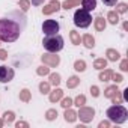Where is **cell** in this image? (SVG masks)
I'll return each instance as SVG.
<instances>
[{"instance_id": "obj_1", "label": "cell", "mask_w": 128, "mask_h": 128, "mask_svg": "<svg viewBox=\"0 0 128 128\" xmlns=\"http://www.w3.org/2000/svg\"><path fill=\"white\" fill-rule=\"evenodd\" d=\"M26 27V17L23 11H14L8 17L0 18V41L14 42L20 38L23 29Z\"/></svg>"}, {"instance_id": "obj_2", "label": "cell", "mask_w": 128, "mask_h": 128, "mask_svg": "<svg viewBox=\"0 0 128 128\" xmlns=\"http://www.w3.org/2000/svg\"><path fill=\"white\" fill-rule=\"evenodd\" d=\"M107 116H108V120L110 122H114V124H124L126 122L128 119V112L124 106L120 104H114L112 107L107 108Z\"/></svg>"}, {"instance_id": "obj_3", "label": "cell", "mask_w": 128, "mask_h": 128, "mask_svg": "<svg viewBox=\"0 0 128 128\" xmlns=\"http://www.w3.org/2000/svg\"><path fill=\"white\" fill-rule=\"evenodd\" d=\"M42 45L47 51L50 53H57L63 48V38L59 35V33H54V35H47L42 41Z\"/></svg>"}, {"instance_id": "obj_4", "label": "cell", "mask_w": 128, "mask_h": 128, "mask_svg": "<svg viewBox=\"0 0 128 128\" xmlns=\"http://www.w3.org/2000/svg\"><path fill=\"white\" fill-rule=\"evenodd\" d=\"M90 23H92V15L89 14V11H86L83 8L76 11V14H74V24L77 27L84 29V27H89Z\"/></svg>"}, {"instance_id": "obj_5", "label": "cell", "mask_w": 128, "mask_h": 128, "mask_svg": "<svg viewBox=\"0 0 128 128\" xmlns=\"http://www.w3.org/2000/svg\"><path fill=\"white\" fill-rule=\"evenodd\" d=\"M78 108H80V110H78V113H77V118H80V120L84 122V124L92 122V119H94V116H95V110H94L92 107H84V106H82V107H78Z\"/></svg>"}, {"instance_id": "obj_6", "label": "cell", "mask_w": 128, "mask_h": 128, "mask_svg": "<svg viewBox=\"0 0 128 128\" xmlns=\"http://www.w3.org/2000/svg\"><path fill=\"white\" fill-rule=\"evenodd\" d=\"M59 29H60V26L56 20H45L42 24V32L45 35H54L59 32Z\"/></svg>"}, {"instance_id": "obj_7", "label": "cell", "mask_w": 128, "mask_h": 128, "mask_svg": "<svg viewBox=\"0 0 128 128\" xmlns=\"http://www.w3.org/2000/svg\"><path fill=\"white\" fill-rule=\"evenodd\" d=\"M42 63L47 66H57L60 63V57L56 54V53H45L42 57H41Z\"/></svg>"}, {"instance_id": "obj_8", "label": "cell", "mask_w": 128, "mask_h": 128, "mask_svg": "<svg viewBox=\"0 0 128 128\" xmlns=\"http://www.w3.org/2000/svg\"><path fill=\"white\" fill-rule=\"evenodd\" d=\"M14 76H15V72L11 66H6V65L0 66V82L2 83H9L14 78Z\"/></svg>"}, {"instance_id": "obj_9", "label": "cell", "mask_w": 128, "mask_h": 128, "mask_svg": "<svg viewBox=\"0 0 128 128\" xmlns=\"http://www.w3.org/2000/svg\"><path fill=\"white\" fill-rule=\"evenodd\" d=\"M59 9H60V3L57 2V0H51V2H50L47 6L42 8V14H44V15H50V14L57 12Z\"/></svg>"}, {"instance_id": "obj_10", "label": "cell", "mask_w": 128, "mask_h": 128, "mask_svg": "<svg viewBox=\"0 0 128 128\" xmlns=\"http://www.w3.org/2000/svg\"><path fill=\"white\" fill-rule=\"evenodd\" d=\"M82 42H83V44H84V47H88V48H94V47H95V38H94L92 35H89V33L83 35Z\"/></svg>"}, {"instance_id": "obj_11", "label": "cell", "mask_w": 128, "mask_h": 128, "mask_svg": "<svg viewBox=\"0 0 128 128\" xmlns=\"http://www.w3.org/2000/svg\"><path fill=\"white\" fill-rule=\"evenodd\" d=\"M106 56H107V59H108L110 62H116V60L120 59L119 51H116V50H113V48H108V50L106 51Z\"/></svg>"}, {"instance_id": "obj_12", "label": "cell", "mask_w": 128, "mask_h": 128, "mask_svg": "<svg viewBox=\"0 0 128 128\" xmlns=\"http://www.w3.org/2000/svg\"><path fill=\"white\" fill-rule=\"evenodd\" d=\"M62 96H63V90L59 89V88L54 89L53 92H50V101H51V102H57Z\"/></svg>"}, {"instance_id": "obj_13", "label": "cell", "mask_w": 128, "mask_h": 128, "mask_svg": "<svg viewBox=\"0 0 128 128\" xmlns=\"http://www.w3.org/2000/svg\"><path fill=\"white\" fill-rule=\"evenodd\" d=\"M65 120L66 122H76V119H77V113L74 112V110H71L70 107L68 108H65Z\"/></svg>"}, {"instance_id": "obj_14", "label": "cell", "mask_w": 128, "mask_h": 128, "mask_svg": "<svg viewBox=\"0 0 128 128\" xmlns=\"http://www.w3.org/2000/svg\"><path fill=\"white\" fill-rule=\"evenodd\" d=\"M82 5H83V9L90 12L96 8V0H82Z\"/></svg>"}, {"instance_id": "obj_15", "label": "cell", "mask_w": 128, "mask_h": 128, "mask_svg": "<svg viewBox=\"0 0 128 128\" xmlns=\"http://www.w3.org/2000/svg\"><path fill=\"white\" fill-rule=\"evenodd\" d=\"M107 20H108V23H110V24L116 26V24L119 23V14H118L116 11H110V12L107 14Z\"/></svg>"}, {"instance_id": "obj_16", "label": "cell", "mask_w": 128, "mask_h": 128, "mask_svg": "<svg viewBox=\"0 0 128 128\" xmlns=\"http://www.w3.org/2000/svg\"><path fill=\"white\" fill-rule=\"evenodd\" d=\"M95 29L98 30V32H102L104 29H106V20H104V17H96L95 18Z\"/></svg>"}, {"instance_id": "obj_17", "label": "cell", "mask_w": 128, "mask_h": 128, "mask_svg": "<svg viewBox=\"0 0 128 128\" xmlns=\"http://www.w3.org/2000/svg\"><path fill=\"white\" fill-rule=\"evenodd\" d=\"M78 84H80V78H78L77 76L70 77L68 82H66V88H68V89H74V88H77Z\"/></svg>"}, {"instance_id": "obj_18", "label": "cell", "mask_w": 128, "mask_h": 128, "mask_svg": "<svg viewBox=\"0 0 128 128\" xmlns=\"http://www.w3.org/2000/svg\"><path fill=\"white\" fill-rule=\"evenodd\" d=\"M106 66H107V59H104V57L95 59V62H94V68L95 70H104Z\"/></svg>"}, {"instance_id": "obj_19", "label": "cell", "mask_w": 128, "mask_h": 128, "mask_svg": "<svg viewBox=\"0 0 128 128\" xmlns=\"http://www.w3.org/2000/svg\"><path fill=\"white\" fill-rule=\"evenodd\" d=\"M112 74H113V71H112V70H104V71H101V72H100L98 78H100L101 82H108V80L112 78Z\"/></svg>"}, {"instance_id": "obj_20", "label": "cell", "mask_w": 128, "mask_h": 128, "mask_svg": "<svg viewBox=\"0 0 128 128\" xmlns=\"http://www.w3.org/2000/svg\"><path fill=\"white\" fill-rule=\"evenodd\" d=\"M80 5V0H65L63 2V5H60V6H63V9H71V8H74V6H78Z\"/></svg>"}, {"instance_id": "obj_21", "label": "cell", "mask_w": 128, "mask_h": 128, "mask_svg": "<svg viewBox=\"0 0 128 128\" xmlns=\"http://www.w3.org/2000/svg\"><path fill=\"white\" fill-rule=\"evenodd\" d=\"M70 38H71V41H72V44H74V45H80V42H82V38H80L78 32H76V30H71V32H70Z\"/></svg>"}, {"instance_id": "obj_22", "label": "cell", "mask_w": 128, "mask_h": 128, "mask_svg": "<svg viewBox=\"0 0 128 128\" xmlns=\"http://www.w3.org/2000/svg\"><path fill=\"white\" fill-rule=\"evenodd\" d=\"M30 98H32V95H30V90H29V89H23V90L20 92V100H21L23 102H29Z\"/></svg>"}, {"instance_id": "obj_23", "label": "cell", "mask_w": 128, "mask_h": 128, "mask_svg": "<svg viewBox=\"0 0 128 128\" xmlns=\"http://www.w3.org/2000/svg\"><path fill=\"white\" fill-rule=\"evenodd\" d=\"M14 119H15L14 112H5L3 113V124H12Z\"/></svg>"}, {"instance_id": "obj_24", "label": "cell", "mask_w": 128, "mask_h": 128, "mask_svg": "<svg viewBox=\"0 0 128 128\" xmlns=\"http://www.w3.org/2000/svg\"><path fill=\"white\" fill-rule=\"evenodd\" d=\"M74 70L78 71V72H83V71L86 70V62H84V60H76V63H74Z\"/></svg>"}, {"instance_id": "obj_25", "label": "cell", "mask_w": 128, "mask_h": 128, "mask_svg": "<svg viewBox=\"0 0 128 128\" xmlns=\"http://www.w3.org/2000/svg\"><path fill=\"white\" fill-rule=\"evenodd\" d=\"M50 84H53V86H59L60 84V76L57 72L50 74Z\"/></svg>"}, {"instance_id": "obj_26", "label": "cell", "mask_w": 128, "mask_h": 128, "mask_svg": "<svg viewBox=\"0 0 128 128\" xmlns=\"http://www.w3.org/2000/svg\"><path fill=\"white\" fill-rule=\"evenodd\" d=\"M116 90H119L116 84H114V86H108V88L104 90V96H107V98H112V96L116 94Z\"/></svg>"}, {"instance_id": "obj_27", "label": "cell", "mask_w": 128, "mask_h": 128, "mask_svg": "<svg viewBox=\"0 0 128 128\" xmlns=\"http://www.w3.org/2000/svg\"><path fill=\"white\" fill-rule=\"evenodd\" d=\"M110 100L113 101V104H122V101H124V98H122V92H120V90H116V94H114Z\"/></svg>"}, {"instance_id": "obj_28", "label": "cell", "mask_w": 128, "mask_h": 128, "mask_svg": "<svg viewBox=\"0 0 128 128\" xmlns=\"http://www.w3.org/2000/svg\"><path fill=\"white\" fill-rule=\"evenodd\" d=\"M56 118H57V110H56V108L47 110V113H45V119H47V120H54Z\"/></svg>"}, {"instance_id": "obj_29", "label": "cell", "mask_w": 128, "mask_h": 128, "mask_svg": "<svg viewBox=\"0 0 128 128\" xmlns=\"http://www.w3.org/2000/svg\"><path fill=\"white\" fill-rule=\"evenodd\" d=\"M18 8H20L23 12H26V11L30 8V0H20V2H18Z\"/></svg>"}, {"instance_id": "obj_30", "label": "cell", "mask_w": 128, "mask_h": 128, "mask_svg": "<svg viewBox=\"0 0 128 128\" xmlns=\"http://www.w3.org/2000/svg\"><path fill=\"white\" fill-rule=\"evenodd\" d=\"M39 92H41L42 95H45V94H50V83H45V82L39 83Z\"/></svg>"}, {"instance_id": "obj_31", "label": "cell", "mask_w": 128, "mask_h": 128, "mask_svg": "<svg viewBox=\"0 0 128 128\" xmlns=\"http://www.w3.org/2000/svg\"><path fill=\"white\" fill-rule=\"evenodd\" d=\"M36 74H38V76H48V74H50V68H48L47 65H42V66H39V68L36 70Z\"/></svg>"}, {"instance_id": "obj_32", "label": "cell", "mask_w": 128, "mask_h": 128, "mask_svg": "<svg viewBox=\"0 0 128 128\" xmlns=\"http://www.w3.org/2000/svg\"><path fill=\"white\" fill-rule=\"evenodd\" d=\"M60 100H62V104H60V106H62L63 108H68V107L72 106V100H71L70 96H68V98H63V96H62Z\"/></svg>"}, {"instance_id": "obj_33", "label": "cell", "mask_w": 128, "mask_h": 128, "mask_svg": "<svg viewBox=\"0 0 128 128\" xmlns=\"http://www.w3.org/2000/svg\"><path fill=\"white\" fill-rule=\"evenodd\" d=\"M84 102H86V96H84V95H78V96L76 98V101H74V104H76L77 107L84 106Z\"/></svg>"}, {"instance_id": "obj_34", "label": "cell", "mask_w": 128, "mask_h": 128, "mask_svg": "<svg viewBox=\"0 0 128 128\" xmlns=\"http://www.w3.org/2000/svg\"><path fill=\"white\" fill-rule=\"evenodd\" d=\"M126 9H128L126 3H118V6H116V12H118V14H125Z\"/></svg>"}, {"instance_id": "obj_35", "label": "cell", "mask_w": 128, "mask_h": 128, "mask_svg": "<svg viewBox=\"0 0 128 128\" xmlns=\"http://www.w3.org/2000/svg\"><path fill=\"white\" fill-rule=\"evenodd\" d=\"M110 80H113L114 83H122V82H124V77H122L120 74H114V72H113V74H112V78H110Z\"/></svg>"}, {"instance_id": "obj_36", "label": "cell", "mask_w": 128, "mask_h": 128, "mask_svg": "<svg viewBox=\"0 0 128 128\" xmlns=\"http://www.w3.org/2000/svg\"><path fill=\"white\" fill-rule=\"evenodd\" d=\"M90 94H92V96H100V89H98V86H92L90 88Z\"/></svg>"}, {"instance_id": "obj_37", "label": "cell", "mask_w": 128, "mask_h": 128, "mask_svg": "<svg viewBox=\"0 0 128 128\" xmlns=\"http://www.w3.org/2000/svg\"><path fill=\"white\" fill-rule=\"evenodd\" d=\"M120 70L125 72V71H128V60L126 59H124L122 62H120Z\"/></svg>"}, {"instance_id": "obj_38", "label": "cell", "mask_w": 128, "mask_h": 128, "mask_svg": "<svg viewBox=\"0 0 128 128\" xmlns=\"http://www.w3.org/2000/svg\"><path fill=\"white\" fill-rule=\"evenodd\" d=\"M102 3H104L106 6H116L118 0H102Z\"/></svg>"}, {"instance_id": "obj_39", "label": "cell", "mask_w": 128, "mask_h": 128, "mask_svg": "<svg viewBox=\"0 0 128 128\" xmlns=\"http://www.w3.org/2000/svg\"><path fill=\"white\" fill-rule=\"evenodd\" d=\"M8 59V51L0 48V60H6Z\"/></svg>"}, {"instance_id": "obj_40", "label": "cell", "mask_w": 128, "mask_h": 128, "mask_svg": "<svg viewBox=\"0 0 128 128\" xmlns=\"http://www.w3.org/2000/svg\"><path fill=\"white\" fill-rule=\"evenodd\" d=\"M15 126H17V128H29V124H27V122L20 120V122H17V124H15Z\"/></svg>"}, {"instance_id": "obj_41", "label": "cell", "mask_w": 128, "mask_h": 128, "mask_svg": "<svg viewBox=\"0 0 128 128\" xmlns=\"http://www.w3.org/2000/svg\"><path fill=\"white\" fill-rule=\"evenodd\" d=\"M110 126V122L108 120H102L101 124H100V128H108Z\"/></svg>"}, {"instance_id": "obj_42", "label": "cell", "mask_w": 128, "mask_h": 128, "mask_svg": "<svg viewBox=\"0 0 128 128\" xmlns=\"http://www.w3.org/2000/svg\"><path fill=\"white\" fill-rule=\"evenodd\" d=\"M44 3V0H32V5L33 6H39V5H42Z\"/></svg>"}, {"instance_id": "obj_43", "label": "cell", "mask_w": 128, "mask_h": 128, "mask_svg": "<svg viewBox=\"0 0 128 128\" xmlns=\"http://www.w3.org/2000/svg\"><path fill=\"white\" fill-rule=\"evenodd\" d=\"M0 126H3V119H0Z\"/></svg>"}, {"instance_id": "obj_44", "label": "cell", "mask_w": 128, "mask_h": 128, "mask_svg": "<svg viewBox=\"0 0 128 128\" xmlns=\"http://www.w3.org/2000/svg\"><path fill=\"white\" fill-rule=\"evenodd\" d=\"M0 42H2V41H0Z\"/></svg>"}]
</instances>
